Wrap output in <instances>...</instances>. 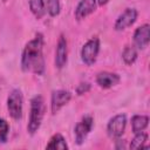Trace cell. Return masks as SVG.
<instances>
[{"mask_svg":"<svg viewBox=\"0 0 150 150\" xmlns=\"http://www.w3.org/2000/svg\"><path fill=\"white\" fill-rule=\"evenodd\" d=\"M21 68L27 73L29 71L36 75L43 74V35L41 33H38L34 39L26 43L21 55Z\"/></svg>","mask_w":150,"mask_h":150,"instance_id":"1","label":"cell"},{"mask_svg":"<svg viewBox=\"0 0 150 150\" xmlns=\"http://www.w3.org/2000/svg\"><path fill=\"white\" fill-rule=\"evenodd\" d=\"M46 111V105H45V100L41 95H35L30 100V112H29V120L27 124V130L30 135H34L43 120Z\"/></svg>","mask_w":150,"mask_h":150,"instance_id":"2","label":"cell"},{"mask_svg":"<svg viewBox=\"0 0 150 150\" xmlns=\"http://www.w3.org/2000/svg\"><path fill=\"white\" fill-rule=\"evenodd\" d=\"M23 108V96L21 90L13 89L7 97V109L13 120H21Z\"/></svg>","mask_w":150,"mask_h":150,"instance_id":"3","label":"cell"},{"mask_svg":"<svg viewBox=\"0 0 150 150\" xmlns=\"http://www.w3.org/2000/svg\"><path fill=\"white\" fill-rule=\"evenodd\" d=\"M100 52V40L98 38L89 39L81 49V60L84 64L91 66L95 63Z\"/></svg>","mask_w":150,"mask_h":150,"instance_id":"4","label":"cell"},{"mask_svg":"<svg viewBox=\"0 0 150 150\" xmlns=\"http://www.w3.org/2000/svg\"><path fill=\"white\" fill-rule=\"evenodd\" d=\"M125 127H127V116L124 114L115 115L108 122V125H107L108 136L112 139H118L123 135Z\"/></svg>","mask_w":150,"mask_h":150,"instance_id":"5","label":"cell"},{"mask_svg":"<svg viewBox=\"0 0 150 150\" xmlns=\"http://www.w3.org/2000/svg\"><path fill=\"white\" fill-rule=\"evenodd\" d=\"M93 125H94V120L89 115L83 116L76 123L74 128V135H75V141L77 144H82L86 141V138L88 137V135L90 134L93 129Z\"/></svg>","mask_w":150,"mask_h":150,"instance_id":"6","label":"cell"},{"mask_svg":"<svg viewBox=\"0 0 150 150\" xmlns=\"http://www.w3.org/2000/svg\"><path fill=\"white\" fill-rule=\"evenodd\" d=\"M137 15H138V12L135 8H127V9H124L118 15V18L116 19L114 28L116 30H123V29L130 27L137 20Z\"/></svg>","mask_w":150,"mask_h":150,"instance_id":"7","label":"cell"},{"mask_svg":"<svg viewBox=\"0 0 150 150\" xmlns=\"http://www.w3.org/2000/svg\"><path fill=\"white\" fill-rule=\"evenodd\" d=\"M71 98V94L68 90L64 89H59V90H54L52 93V97H50V110L52 114H56L62 107H64Z\"/></svg>","mask_w":150,"mask_h":150,"instance_id":"8","label":"cell"},{"mask_svg":"<svg viewBox=\"0 0 150 150\" xmlns=\"http://www.w3.org/2000/svg\"><path fill=\"white\" fill-rule=\"evenodd\" d=\"M68 59V45L64 35H60L57 43H56V49H55V67L59 69H62Z\"/></svg>","mask_w":150,"mask_h":150,"instance_id":"9","label":"cell"},{"mask_svg":"<svg viewBox=\"0 0 150 150\" xmlns=\"http://www.w3.org/2000/svg\"><path fill=\"white\" fill-rule=\"evenodd\" d=\"M150 41V26L148 23H144L136 28L134 33V43L135 47L138 49H144L148 47Z\"/></svg>","mask_w":150,"mask_h":150,"instance_id":"10","label":"cell"},{"mask_svg":"<svg viewBox=\"0 0 150 150\" xmlns=\"http://www.w3.org/2000/svg\"><path fill=\"white\" fill-rule=\"evenodd\" d=\"M97 6L96 0H80L75 8V18L77 20H83L88 15H90Z\"/></svg>","mask_w":150,"mask_h":150,"instance_id":"11","label":"cell"},{"mask_svg":"<svg viewBox=\"0 0 150 150\" xmlns=\"http://www.w3.org/2000/svg\"><path fill=\"white\" fill-rule=\"evenodd\" d=\"M120 82V76L116 73H111V71H100L96 75V83L103 88V89H108L111 88L114 86H116Z\"/></svg>","mask_w":150,"mask_h":150,"instance_id":"12","label":"cell"},{"mask_svg":"<svg viewBox=\"0 0 150 150\" xmlns=\"http://www.w3.org/2000/svg\"><path fill=\"white\" fill-rule=\"evenodd\" d=\"M46 149H48V150H52V149L53 150H67L68 144L61 134H55L50 137L48 144L46 145Z\"/></svg>","mask_w":150,"mask_h":150,"instance_id":"13","label":"cell"},{"mask_svg":"<svg viewBox=\"0 0 150 150\" xmlns=\"http://www.w3.org/2000/svg\"><path fill=\"white\" fill-rule=\"evenodd\" d=\"M149 124V117L145 115H135L131 118V128L134 134L143 131Z\"/></svg>","mask_w":150,"mask_h":150,"instance_id":"14","label":"cell"},{"mask_svg":"<svg viewBox=\"0 0 150 150\" xmlns=\"http://www.w3.org/2000/svg\"><path fill=\"white\" fill-rule=\"evenodd\" d=\"M29 9L36 19H41L46 14L45 0H29Z\"/></svg>","mask_w":150,"mask_h":150,"instance_id":"15","label":"cell"},{"mask_svg":"<svg viewBox=\"0 0 150 150\" xmlns=\"http://www.w3.org/2000/svg\"><path fill=\"white\" fill-rule=\"evenodd\" d=\"M137 56H138V54H137V49L135 46H125L124 47V49L122 52V59L125 64H128V66L132 64L137 60Z\"/></svg>","mask_w":150,"mask_h":150,"instance_id":"16","label":"cell"},{"mask_svg":"<svg viewBox=\"0 0 150 150\" xmlns=\"http://www.w3.org/2000/svg\"><path fill=\"white\" fill-rule=\"evenodd\" d=\"M148 142V134L146 132H137L135 134V137L132 138L130 143V149H142V148H148L145 143Z\"/></svg>","mask_w":150,"mask_h":150,"instance_id":"17","label":"cell"},{"mask_svg":"<svg viewBox=\"0 0 150 150\" xmlns=\"http://www.w3.org/2000/svg\"><path fill=\"white\" fill-rule=\"evenodd\" d=\"M60 9H61L60 0H47V2H46V12H48V14L50 16L59 15Z\"/></svg>","mask_w":150,"mask_h":150,"instance_id":"18","label":"cell"},{"mask_svg":"<svg viewBox=\"0 0 150 150\" xmlns=\"http://www.w3.org/2000/svg\"><path fill=\"white\" fill-rule=\"evenodd\" d=\"M9 132V124L5 118H0V143H6Z\"/></svg>","mask_w":150,"mask_h":150,"instance_id":"19","label":"cell"},{"mask_svg":"<svg viewBox=\"0 0 150 150\" xmlns=\"http://www.w3.org/2000/svg\"><path fill=\"white\" fill-rule=\"evenodd\" d=\"M89 89H90V83H88V82H82V83H80V84L77 86L76 93H77V95H83V94L88 93Z\"/></svg>","mask_w":150,"mask_h":150,"instance_id":"20","label":"cell"},{"mask_svg":"<svg viewBox=\"0 0 150 150\" xmlns=\"http://www.w3.org/2000/svg\"><path fill=\"white\" fill-rule=\"evenodd\" d=\"M96 1H97L98 6H104V5H107L109 2V0H96Z\"/></svg>","mask_w":150,"mask_h":150,"instance_id":"21","label":"cell"},{"mask_svg":"<svg viewBox=\"0 0 150 150\" xmlns=\"http://www.w3.org/2000/svg\"><path fill=\"white\" fill-rule=\"evenodd\" d=\"M4 1H6V0H4Z\"/></svg>","mask_w":150,"mask_h":150,"instance_id":"22","label":"cell"}]
</instances>
